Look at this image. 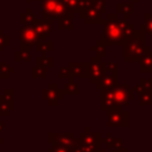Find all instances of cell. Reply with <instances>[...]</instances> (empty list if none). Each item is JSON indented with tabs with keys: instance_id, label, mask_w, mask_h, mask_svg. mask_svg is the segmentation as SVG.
<instances>
[{
	"instance_id": "1",
	"label": "cell",
	"mask_w": 152,
	"mask_h": 152,
	"mask_svg": "<svg viewBox=\"0 0 152 152\" xmlns=\"http://www.w3.org/2000/svg\"><path fill=\"white\" fill-rule=\"evenodd\" d=\"M151 51V46L145 44V32L137 28L135 32L129 36L122 44V62L135 63Z\"/></svg>"
},
{
	"instance_id": "2",
	"label": "cell",
	"mask_w": 152,
	"mask_h": 152,
	"mask_svg": "<svg viewBox=\"0 0 152 152\" xmlns=\"http://www.w3.org/2000/svg\"><path fill=\"white\" fill-rule=\"evenodd\" d=\"M103 43L108 46L110 45H119L122 46L125 42V37L122 34L120 24H119V15L118 13H107L106 21L102 24V32L101 38Z\"/></svg>"
},
{
	"instance_id": "3",
	"label": "cell",
	"mask_w": 152,
	"mask_h": 152,
	"mask_svg": "<svg viewBox=\"0 0 152 152\" xmlns=\"http://www.w3.org/2000/svg\"><path fill=\"white\" fill-rule=\"evenodd\" d=\"M70 11L63 0H44L42 4V19H58Z\"/></svg>"
},
{
	"instance_id": "4",
	"label": "cell",
	"mask_w": 152,
	"mask_h": 152,
	"mask_svg": "<svg viewBox=\"0 0 152 152\" xmlns=\"http://www.w3.org/2000/svg\"><path fill=\"white\" fill-rule=\"evenodd\" d=\"M78 14L84 20V23L88 25H99V24L102 25L106 21V14L107 13L103 10L95 6L93 0H91V2L88 6H86L84 8H82Z\"/></svg>"
},
{
	"instance_id": "5",
	"label": "cell",
	"mask_w": 152,
	"mask_h": 152,
	"mask_svg": "<svg viewBox=\"0 0 152 152\" xmlns=\"http://www.w3.org/2000/svg\"><path fill=\"white\" fill-rule=\"evenodd\" d=\"M107 113V127H127L129 125V113L124 107L110 109Z\"/></svg>"
},
{
	"instance_id": "6",
	"label": "cell",
	"mask_w": 152,
	"mask_h": 152,
	"mask_svg": "<svg viewBox=\"0 0 152 152\" xmlns=\"http://www.w3.org/2000/svg\"><path fill=\"white\" fill-rule=\"evenodd\" d=\"M80 140L90 152L101 148L103 145V137L101 132H91L90 127H86V129L80 133Z\"/></svg>"
},
{
	"instance_id": "7",
	"label": "cell",
	"mask_w": 152,
	"mask_h": 152,
	"mask_svg": "<svg viewBox=\"0 0 152 152\" xmlns=\"http://www.w3.org/2000/svg\"><path fill=\"white\" fill-rule=\"evenodd\" d=\"M39 42L38 36L33 27L31 26H20L19 28V46L20 50L31 51L33 46Z\"/></svg>"
},
{
	"instance_id": "8",
	"label": "cell",
	"mask_w": 152,
	"mask_h": 152,
	"mask_svg": "<svg viewBox=\"0 0 152 152\" xmlns=\"http://www.w3.org/2000/svg\"><path fill=\"white\" fill-rule=\"evenodd\" d=\"M88 74L91 84L96 86L101 81V78L106 75V69L102 62V57L94 55L90 58V62H88Z\"/></svg>"
},
{
	"instance_id": "9",
	"label": "cell",
	"mask_w": 152,
	"mask_h": 152,
	"mask_svg": "<svg viewBox=\"0 0 152 152\" xmlns=\"http://www.w3.org/2000/svg\"><path fill=\"white\" fill-rule=\"evenodd\" d=\"M64 89H61L57 83H49L46 88L42 90V99L46 101L49 106H57L58 102L64 99Z\"/></svg>"
},
{
	"instance_id": "10",
	"label": "cell",
	"mask_w": 152,
	"mask_h": 152,
	"mask_svg": "<svg viewBox=\"0 0 152 152\" xmlns=\"http://www.w3.org/2000/svg\"><path fill=\"white\" fill-rule=\"evenodd\" d=\"M48 144L57 145V146H65L71 148L77 140L75 138V133L72 132H65V133H56V132H49L46 135Z\"/></svg>"
},
{
	"instance_id": "11",
	"label": "cell",
	"mask_w": 152,
	"mask_h": 152,
	"mask_svg": "<svg viewBox=\"0 0 152 152\" xmlns=\"http://www.w3.org/2000/svg\"><path fill=\"white\" fill-rule=\"evenodd\" d=\"M114 93H115L116 103L120 106L128 104V102L134 100V95H135L133 89L126 83H121V84L118 83V86L114 88Z\"/></svg>"
},
{
	"instance_id": "12",
	"label": "cell",
	"mask_w": 152,
	"mask_h": 152,
	"mask_svg": "<svg viewBox=\"0 0 152 152\" xmlns=\"http://www.w3.org/2000/svg\"><path fill=\"white\" fill-rule=\"evenodd\" d=\"M52 26H53V23H52V19H37L36 23L33 24V28L38 36V39L39 42L42 40H48V38L51 36L52 33Z\"/></svg>"
},
{
	"instance_id": "13",
	"label": "cell",
	"mask_w": 152,
	"mask_h": 152,
	"mask_svg": "<svg viewBox=\"0 0 152 152\" xmlns=\"http://www.w3.org/2000/svg\"><path fill=\"white\" fill-rule=\"evenodd\" d=\"M119 107H124V106H120L116 103L114 88L101 90V109L103 112H108L110 109L119 108Z\"/></svg>"
},
{
	"instance_id": "14",
	"label": "cell",
	"mask_w": 152,
	"mask_h": 152,
	"mask_svg": "<svg viewBox=\"0 0 152 152\" xmlns=\"http://www.w3.org/2000/svg\"><path fill=\"white\" fill-rule=\"evenodd\" d=\"M71 77H80V78H89L88 74V62H70L68 64Z\"/></svg>"
},
{
	"instance_id": "15",
	"label": "cell",
	"mask_w": 152,
	"mask_h": 152,
	"mask_svg": "<svg viewBox=\"0 0 152 152\" xmlns=\"http://www.w3.org/2000/svg\"><path fill=\"white\" fill-rule=\"evenodd\" d=\"M116 86H118V75H108V74H106L95 87H96V89H99L101 91V90L115 88Z\"/></svg>"
},
{
	"instance_id": "16",
	"label": "cell",
	"mask_w": 152,
	"mask_h": 152,
	"mask_svg": "<svg viewBox=\"0 0 152 152\" xmlns=\"http://www.w3.org/2000/svg\"><path fill=\"white\" fill-rule=\"evenodd\" d=\"M74 18H75V13H72V12H69L65 15L58 18L57 19V28L58 30H74L75 28Z\"/></svg>"
},
{
	"instance_id": "17",
	"label": "cell",
	"mask_w": 152,
	"mask_h": 152,
	"mask_svg": "<svg viewBox=\"0 0 152 152\" xmlns=\"http://www.w3.org/2000/svg\"><path fill=\"white\" fill-rule=\"evenodd\" d=\"M103 145L107 150H118L124 147V139L122 138H113V134L108 132L106 138H103Z\"/></svg>"
},
{
	"instance_id": "18",
	"label": "cell",
	"mask_w": 152,
	"mask_h": 152,
	"mask_svg": "<svg viewBox=\"0 0 152 152\" xmlns=\"http://www.w3.org/2000/svg\"><path fill=\"white\" fill-rule=\"evenodd\" d=\"M37 18L34 15V13L32 12V8L31 7H27L25 8L24 12L20 13L19 15V21H20V25L21 26H33V24L36 23Z\"/></svg>"
},
{
	"instance_id": "19",
	"label": "cell",
	"mask_w": 152,
	"mask_h": 152,
	"mask_svg": "<svg viewBox=\"0 0 152 152\" xmlns=\"http://www.w3.org/2000/svg\"><path fill=\"white\" fill-rule=\"evenodd\" d=\"M139 72L140 74H152V50L140 59Z\"/></svg>"
},
{
	"instance_id": "20",
	"label": "cell",
	"mask_w": 152,
	"mask_h": 152,
	"mask_svg": "<svg viewBox=\"0 0 152 152\" xmlns=\"http://www.w3.org/2000/svg\"><path fill=\"white\" fill-rule=\"evenodd\" d=\"M14 94H15V90L14 89H5V91L2 94H0V101L5 102L11 108V110H14L15 109Z\"/></svg>"
},
{
	"instance_id": "21",
	"label": "cell",
	"mask_w": 152,
	"mask_h": 152,
	"mask_svg": "<svg viewBox=\"0 0 152 152\" xmlns=\"http://www.w3.org/2000/svg\"><path fill=\"white\" fill-rule=\"evenodd\" d=\"M119 24H120V27H121V31H122V34L125 37V40L132 36L134 32H135V27L133 24H131L128 21V19H125V18H119ZM125 43V42H124Z\"/></svg>"
},
{
	"instance_id": "22",
	"label": "cell",
	"mask_w": 152,
	"mask_h": 152,
	"mask_svg": "<svg viewBox=\"0 0 152 152\" xmlns=\"http://www.w3.org/2000/svg\"><path fill=\"white\" fill-rule=\"evenodd\" d=\"M116 8H118V12H116L118 14L120 13V14H122V18L128 19V17L132 14V12L134 10V4L129 2V1H127V2H119L116 5Z\"/></svg>"
},
{
	"instance_id": "23",
	"label": "cell",
	"mask_w": 152,
	"mask_h": 152,
	"mask_svg": "<svg viewBox=\"0 0 152 152\" xmlns=\"http://www.w3.org/2000/svg\"><path fill=\"white\" fill-rule=\"evenodd\" d=\"M107 48L108 45L106 43H103L101 39H97L94 45L90 46V51L95 55V56H100V57H106L107 56Z\"/></svg>"
},
{
	"instance_id": "24",
	"label": "cell",
	"mask_w": 152,
	"mask_h": 152,
	"mask_svg": "<svg viewBox=\"0 0 152 152\" xmlns=\"http://www.w3.org/2000/svg\"><path fill=\"white\" fill-rule=\"evenodd\" d=\"M36 65H37V66H42V68L50 69V68L53 66V58H52L49 53L39 55V56L36 58Z\"/></svg>"
},
{
	"instance_id": "25",
	"label": "cell",
	"mask_w": 152,
	"mask_h": 152,
	"mask_svg": "<svg viewBox=\"0 0 152 152\" xmlns=\"http://www.w3.org/2000/svg\"><path fill=\"white\" fill-rule=\"evenodd\" d=\"M148 88H152V78H144V77H141V78H139V81H138V83L134 86V88H133V91H134V94H140V93H142L144 90H146V89H148Z\"/></svg>"
},
{
	"instance_id": "26",
	"label": "cell",
	"mask_w": 152,
	"mask_h": 152,
	"mask_svg": "<svg viewBox=\"0 0 152 152\" xmlns=\"http://www.w3.org/2000/svg\"><path fill=\"white\" fill-rule=\"evenodd\" d=\"M36 49L37 51L40 53V55H44V53H50L53 51V42L52 40H42V42H38L37 45H36Z\"/></svg>"
},
{
	"instance_id": "27",
	"label": "cell",
	"mask_w": 152,
	"mask_h": 152,
	"mask_svg": "<svg viewBox=\"0 0 152 152\" xmlns=\"http://www.w3.org/2000/svg\"><path fill=\"white\" fill-rule=\"evenodd\" d=\"M14 72H15V68L11 66V64L2 62V61L0 62V80H4V78L7 80Z\"/></svg>"
},
{
	"instance_id": "28",
	"label": "cell",
	"mask_w": 152,
	"mask_h": 152,
	"mask_svg": "<svg viewBox=\"0 0 152 152\" xmlns=\"http://www.w3.org/2000/svg\"><path fill=\"white\" fill-rule=\"evenodd\" d=\"M139 28L145 32V34L152 36V14L145 13L144 14V23L139 25Z\"/></svg>"
},
{
	"instance_id": "29",
	"label": "cell",
	"mask_w": 152,
	"mask_h": 152,
	"mask_svg": "<svg viewBox=\"0 0 152 152\" xmlns=\"http://www.w3.org/2000/svg\"><path fill=\"white\" fill-rule=\"evenodd\" d=\"M138 96H139V104L140 106H152V88L144 90Z\"/></svg>"
},
{
	"instance_id": "30",
	"label": "cell",
	"mask_w": 152,
	"mask_h": 152,
	"mask_svg": "<svg viewBox=\"0 0 152 152\" xmlns=\"http://www.w3.org/2000/svg\"><path fill=\"white\" fill-rule=\"evenodd\" d=\"M14 61L17 63H20V62H26V63H30L32 61V57H31V52L27 51V50H17L14 52Z\"/></svg>"
},
{
	"instance_id": "31",
	"label": "cell",
	"mask_w": 152,
	"mask_h": 152,
	"mask_svg": "<svg viewBox=\"0 0 152 152\" xmlns=\"http://www.w3.org/2000/svg\"><path fill=\"white\" fill-rule=\"evenodd\" d=\"M31 77L32 78H43L46 80L48 78V69L46 68H42V66H32L31 68Z\"/></svg>"
},
{
	"instance_id": "32",
	"label": "cell",
	"mask_w": 152,
	"mask_h": 152,
	"mask_svg": "<svg viewBox=\"0 0 152 152\" xmlns=\"http://www.w3.org/2000/svg\"><path fill=\"white\" fill-rule=\"evenodd\" d=\"M64 91L65 94H70V95H77L80 94V88L77 86V83L74 80H69L68 83L64 87Z\"/></svg>"
},
{
	"instance_id": "33",
	"label": "cell",
	"mask_w": 152,
	"mask_h": 152,
	"mask_svg": "<svg viewBox=\"0 0 152 152\" xmlns=\"http://www.w3.org/2000/svg\"><path fill=\"white\" fill-rule=\"evenodd\" d=\"M106 74L108 75H118V63L116 62H103Z\"/></svg>"
},
{
	"instance_id": "34",
	"label": "cell",
	"mask_w": 152,
	"mask_h": 152,
	"mask_svg": "<svg viewBox=\"0 0 152 152\" xmlns=\"http://www.w3.org/2000/svg\"><path fill=\"white\" fill-rule=\"evenodd\" d=\"M57 77H58L59 80H74V78L71 77V72H70L69 66H61L59 70H58Z\"/></svg>"
},
{
	"instance_id": "35",
	"label": "cell",
	"mask_w": 152,
	"mask_h": 152,
	"mask_svg": "<svg viewBox=\"0 0 152 152\" xmlns=\"http://www.w3.org/2000/svg\"><path fill=\"white\" fill-rule=\"evenodd\" d=\"M10 36L6 34L2 30H0V52L5 50V48L10 46Z\"/></svg>"
},
{
	"instance_id": "36",
	"label": "cell",
	"mask_w": 152,
	"mask_h": 152,
	"mask_svg": "<svg viewBox=\"0 0 152 152\" xmlns=\"http://www.w3.org/2000/svg\"><path fill=\"white\" fill-rule=\"evenodd\" d=\"M70 151H71V152H90V151L87 148V146L81 142L80 138H77V140L75 141V144H74V146L70 148Z\"/></svg>"
},
{
	"instance_id": "37",
	"label": "cell",
	"mask_w": 152,
	"mask_h": 152,
	"mask_svg": "<svg viewBox=\"0 0 152 152\" xmlns=\"http://www.w3.org/2000/svg\"><path fill=\"white\" fill-rule=\"evenodd\" d=\"M11 108L2 101H0V116H8L11 113Z\"/></svg>"
},
{
	"instance_id": "38",
	"label": "cell",
	"mask_w": 152,
	"mask_h": 152,
	"mask_svg": "<svg viewBox=\"0 0 152 152\" xmlns=\"http://www.w3.org/2000/svg\"><path fill=\"white\" fill-rule=\"evenodd\" d=\"M46 152H71L69 147L65 146H57V145H52V147H49Z\"/></svg>"
},
{
	"instance_id": "39",
	"label": "cell",
	"mask_w": 152,
	"mask_h": 152,
	"mask_svg": "<svg viewBox=\"0 0 152 152\" xmlns=\"http://www.w3.org/2000/svg\"><path fill=\"white\" fill-rule=\"evenodd\" d=\"M93 2H94V5H95V6H97L99 8L103 10L106 13H108V12H107V8H106L107 0H93Z\"/></svg>"
},
{
	"instance_id": "40",
	"label": "cell",
	"mask_w": 152,
	"mask_h": 152,
	"mask_svg": "<svg viewBox=\"0 0 152 152\" xmlns=\"http://www.w3.org/2000/svg\"><path fill=\"white\" fill-rule=\"evenodd\" d=\"M112 152H129L127 148H124V147H121V148H118V150H113Z\"/></svg>"
},
{
	"instance_id": "41",
	"label": "cell",
	"mask_w": 152,
	"mask_h": 152,
	"mask_svg": "<svg viewBox=\"0 0 152 152\" xmlns=\"http://www.w3.org/2000/svg\"><path fill=\"white\" fill-rule=\"evenodd\" d=\"M94 152H108V150H107L106 147H101V148H99V150H96V151H94Z\"/></svg>"
},
{
	"instance_id": "42",
	"label": "cell",
	"mask_w": 152,
	"mask_h": 152,
	"mask_svg": "<svg viewBox=\"0 0 152 152\" xmlns=\"http://www.w3.org/2000/svg\"><path fill=\"white\" fill-rule=\"evenodd\" d=\"M4 126H5V124H4V121H0V132L4 129Z\"/></svg>"
},
{
	"instance_id": "43",
	"label": "cell",
	"mask_w": 152,
	"mask_h": 152,
	"mask_svg": "<svg viewBox=\"0 0 152 152\" xmlns=\"http://www.w3.org/2000/svg\"><path fill=\"white\" fill-rule=\"evenodd\" d=\"M32 1H44V0H25L26 4H30V2H32Z\"/></svg>"
},
{
	"instance_id": "44",
	"label": "cell",
	"mask_w": 152,
	"mask_h": 152,
	"mask_svg": "<svg viewBox=\"0 0 152 152\" xmlns=\"http://www.w3.org/2000/svg\"><path fill=\"white\" fill-rule=\"evenodd\" d=\"M129 2H133V4H139L140 2V0H128Z\"/></svg>"
},
{
	"instance_id": "45",
	"label": "cell",
	"mask_w": 152,
	"mask_h": 152,
	"mask_svg": "<svg viewBox=\"0 0 152 152\" xmlns=\"http://www.w3.org/2000/svg\"><path fill=\"white\" fill-rule=\"evenodd\" d=\"M1 142H4V139H1V138H0V144H1Z\"/></svg>"
}]
</instances>
